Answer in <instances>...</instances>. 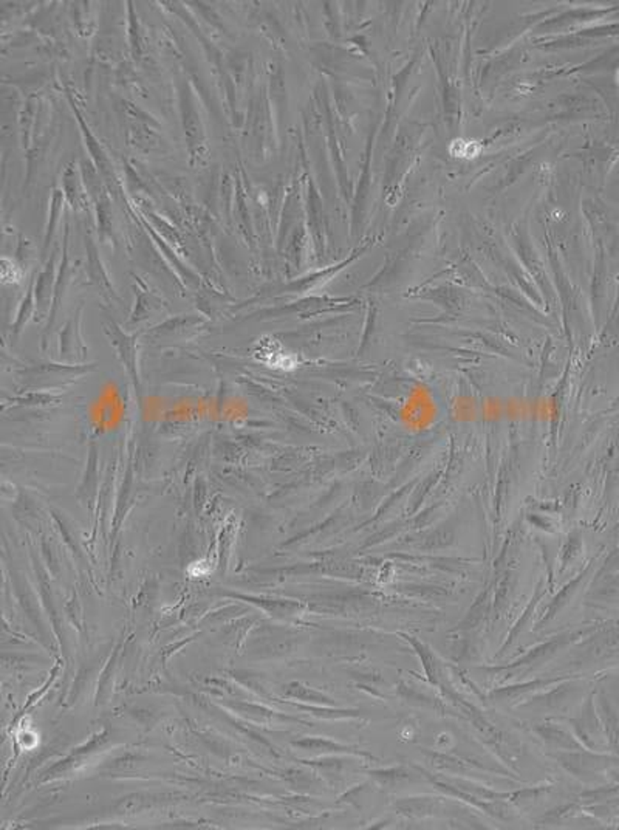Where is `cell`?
Wrapping results in <instances>:
<instances>
[{
	"label": "cell",
	"mask_w": 619,
	"mask_h": 830,
	"mask_svg": "<svg viewBox=\"0 0 619 830\" xmlns=\"http://www.w3.org/2000/svg\"><path fill=\"white\" fill-rule=\"evenodd\" d=\"M76 166L70 164L65 169L63 175V190L65 200L75 208V210H85V201H87V193H84L81 188V178L76 172Z\"/></svg>",
	"instance_id": "1"
},
{
	"label": "cell",
	"mask_w": 619,
	"mask_h": 830,
	"mask_svg": "<svg viewBox=\"0 0 619 830\" xmlns=\"http://www.w3.org/2000/svg\"><path fill=\"white\" fill-rule=\"evenodd\" d=\"M449 151L453 157L474 158V157H479V153L482 152V146L479 143H475V141L457 140V141H453Z\"/></svg>",
	"instance_id": "2"
}]
</instances>
